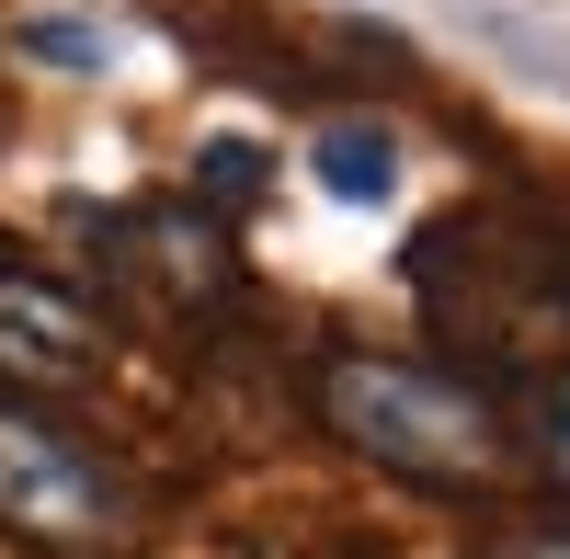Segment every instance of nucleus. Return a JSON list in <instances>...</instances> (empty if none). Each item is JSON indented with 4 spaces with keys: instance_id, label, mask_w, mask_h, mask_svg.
<instances>
[{
    "instance_id": "f257e3e1",
    "label": "nucleus",
    "mask_w": 570,
    "mask_h": 559,
    "mask_svg": "<svg viewBox=\"0 0 570 559\" xmlns=\"http://www.w3.org/2000/svg\"><path fill=\"white\" fill-rule=\"evenodd\" d=\"M320 423L354 457H376L411 491H513V434L502 400L468 365H422V354H331L320 365Z\"/></svg>"
},
{
    "instance_id": "f03ea898",
    "label": "nucleus",
    "mask_w": 570,
    "mask_h": 559,
    "mask_svg": "<svg viewBox=\"0 0 570 559\" xmlns=\"http://www.w3.org/2000/svg\"><path fill=\"white\" fill-rule=\"evenodd\" d=\"M0 537L35 559H126L137 548V480L58 411L0 400Z\"/></svg>"
},
{
    "instance_id": "7ed1b4c3",
    "label": "nucleus",
    "mask_w": 570,
    "mask_h": 559,
    "mask_svg": "<svg viewBox=\"0 0 570 559\" xmlns=\"http://www.w3.org/2000/svg\"><path fill=\"white\" fill-rule=\"evenodd\" d=\"M104 354V320L91 297H69L58 274H0V377L12 389H69Z\"/></svg>"
},
{
    "instance_id": "20e7f679",
    "label": "nucleus",
    "mask_w": 570,
    "mask_h": 559,
    "mask_svg": "<svg viewBox=\"0 0 570 559\" xmlns=\"http://www.w3.org/2000/svg\"><path fill=\"white\" fill-rule=\"evenodd\" d=\"M308 171H320L331 206H389V195H400V137L376 126V115H343V126H320Z\"/></svg>"
},
{
    "instance_id": "39448f33",
    "label": "nucleus",
    "mask_w": 570,
    "mask_h": 559,
    "mask_svg": "<svg viewBox=\"0 0 570 559\" xmlns=\"http://www.w3.org/2000/svg\"><path fill=\"white\" fill-rule=\"evenodd\" d=\"M12 58L69 69V80H104V69L126 58V35H115V23H91V12H23V23H12Z\"/></svg>"
},
{
    "instance_id": "423d86ee",
    "label": "nucleus",
    "mask_w": 570,
    "mask_h": 559,
    "mask_svg": "<svg viewBox=\"0 0 570 559\" xmlns=\"http://www.w3.org/2000/svg\"><path fill=\"white\" fill-rule=\"evenodd\" d=\"M480 559H570V526H513V537H480Z\"/></svg>"
},
{
    "instance_id": "0eeeda50",
    "label": "nucleus",
    "mask_w": 570,
    "mask_h": 559,
    "mask_svg": "<svg viewBox=\"0 0 570 559\" xmlns=\"http://www.w3.org/2000/svg\"><path fill=\"white\" fill-rule=\"evenodd\" d=\"M548 434H559V445H570V389H559V400H548Z\"/></svg>"
}]
</instances>
